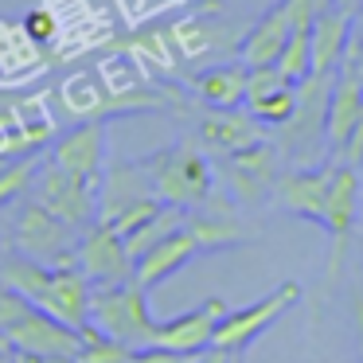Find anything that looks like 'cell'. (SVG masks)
Here are the masks:
<instances>
[{
	"mask_svg": "<svg viewBox=\"0 0 363 363\" xmlns=\"http://www.w3.org/2000/svg\"><path fill=\"white\" fill-rule=\"evenodd\" d=\"M152 191L160 203H172L180 211H199L215 196V172L196 141H180L172 149H160L145 160Z\"/></svg>",
	"mask_w": 363,
	"mask_h": 363,
	"instance_id": "cell-1",
	"label": "cell"
},
{
	"mask_svg": "<svg viewBox=\"0 0 363 363\" xmlns=\"http://www.w3.org/2000/svg\"><path fill=\"white\" fill-rule=\"evenodd\" d=\"M90 324L129 347H149L160 320L149 308V293L137 281H121V285H94V293H90Z\"/></svg>",
	"mask_w": 363,
	"mask_h": 363,
	"instance_id": "cell-2",
	"label": "cell"
},
{
	"mask_svg": "<svg viewBox=\"0 0 363 363\" xmlns=\"http://www.w3.org/2000/svg\"><path fill=\"white\" fill-rule=\"evenodd\" d=\"M340 71H313L308 79L297 82V110L281 129V149L297 152L301 160H316L313 152L328 149L324 145V121H328V98L336 86Z\"/></svg>",
	"mask_w": 363,
	"mask_h": 363,
	"instance_id": "cell-3",
	"label": "cell"
},
{
	"mask_svg": "<svg viewBox=\"0 0 363 363\" xmlns=\"http://www.w3.org/2000/svg\"><path fill=\"white\" fill-rule=\"evenodd\" d=\"M301 293H305V289H301V281H281L277 289H269L266 297L250 301V305L227 308V316H223L219 328H215L211 347H223V352H235L238 355L246 344H254L269 324L281 320V316L301 301Z\"/></svg>",
	"mask_w": 363,
	"mask_h": 363,
	"instance_id": "cell-4",
	"label": "cell"
},
{
	"mask_svg": "<svg viewBox=\"0 0 363 363\" xmlns=\"http://www.w3.org/2000/svg\"><path fill=\"white\" fill-rule=\"evenodd\" d=\"M28 196H35L40 207H48L51 215H59L63 223H71V227H79V230H86L98 223V184H86V180H79V176L63 172L51 157L40 164Z\"/></svg>",
	"mask_w": 363,
	"mask_h": 363,
	"instance_id": "cell-5",
	"label": "cell"
},
{
	"mask_svg": "<svg viewBox=\"0 0 363 363\" xmlns=\"http://www.w3.org/2000/svg\"><path fill=\"white\" fill-rule=\"evenodd\" d=\"M79 227H71V223H63L59 215H51L48 207H40L32 199V203L20 211L16 219V246L28 254V258L43 262V266H79V238L74 235Z\"/></svg>",
	"mask_w": 363,
	"mask_h": 363,
	"instance_id": "cell-6",
	"label": "cell"
},
{
	"mask_svg": "<svg viewBox=\"0 0 363 363\" xmlns=\"http://www.w3.org/2000/svg\"><path fill=\"white\" fill-rule=\"evenodd\" d=\"M12 352H28V355H43V359H79L82 347V332L63 324L59 316L43 313L40 305H32L9 332H4Z\"/></svg>",
	"mask_w": 363,
	"mask_h": 363,
	"instance_id": "cell-7",
	"label": "cell"
},
{
	"mask_svg": "<svg viewBox=\"0 0 363 363\" xmlns=\"http://www.w3.org/2000/svg\"><path fill=\"white\" fill-rule=\"evenodd\" d=\"M359 172L347 164H336L328 184V199H324V215H320V227L328 230L332 238V258H328V274L336 277L340 266H344V254H347V238L355 230V219H359Z\"/></svg>",
	"mask_w": 363,
	"mask_h": 363,
	"instance_id": "cell-8",
	"label": "cell"
},
{
	"mask_svg": "<svg viewBox=\"0 0 363 363\" xmlns=\"http://www.w3.org/2000/svg\"><path fill=\"white\" fill-rule=\"evenodd\" d=\"M79 266L94 285H121V281H133L137 262L129 258L125 238L110 223H94L79 238Z\"/></svg>",
	"mask_w": 363,
	"mask_h": 363,
	"instance_id": "cell-9",
	"label": "cell"
},
{
	"mask_svg": "<svg viewBox=\"0 0 363 363\" xmlns=\"http://www.w3.org/2000/svg\"><path fill=\"white\" fill-rule=\"evenodd\" d=\"M51 160L86 184H102L106 172V118H86L51 145Z\"/></svg>",
	"mask_w": 363,
	"mask_h": 363,
	"instance_id": "cell-10",
	"label": "cell"
},
{
	"mask_svg": "<svg viewBox=\"0 0 363 363\" xmlns=\"http://www.w3.org/2000/svg\"><path fill=\"white\" fill-rule=\"evenodd\" d=\"M223 316H227V301H223V297H207L203 305L188 308V313H180V316H172V320H160L152 344L168 347V352L199 355V352L211 347L215 328H219Z\"/></svg>",
	"mask_w": 363,
	"mask_h": 363,
	"instance_id": "cell-11",
	"label": "cell"
},
{
	"mask_svg": "<svg viewBox=\"0 0 363 363\" xmlns=\"http://www.w3.org/2000/svg\"><path fill=\"white\" fill-rule=\"evenodd\" d=\"M277 157H281V152L266 141L250 145V149H238V152H227L230 191H235L242 203H262L269 191H277V180H281Z\"/></svg>",
	"mask_w": 363,
	"mask_h": 363,
	"instance_id": "cell-12",
	"label": "cell"
},
{
	"mask_svg": "<svg viewBox=\"0 0 363 363\" xmlns=\"http://www.w3.org/2000/svg\"><path fill=\"white\" fill-rule=\"evenodd\" d=\"M152 180L145 160H113L106 164L102 184H98V223H113L125 207L152 199Z\"/></svg>",
	"mask_w": 363,
	"mask_h": 363,
	"instance_id": "cell-13",
	"label": "cell"
},
{
	"mask_svg": "<svg viewBox=\"0 0 363 363\" xmlns=\"http://www.w3.org/2000/svg\"><path fill=\"white\" fill-rule=\"evenodd\" d=\"M90 293H94V281L82 274V266H55L48 289H43V297L35 305L82 332L90 324Z\"/></svg>",
	"mask_w": 363,
	"mask_h": 363,
	"instance_id": "cell-14",
	"label": "cell"
},
{
	"mask_svg": "<svg viewBox=\"0 0 363 363\" xmlns=\"http://www.w3.org/2000/svg\"><path fill=\"white\" fill-rule=\"evenodd\" d=\"M196 254H203L199 250V242H196V235L188 230V223H184L180 230H172L168 238H160L152 250H145L141 258H137V266H133V281L141 285L145 293L149 289H157V285H164L172 274H180L184 266H188Z\"/></svg>",
	"mask_w": 363,
	"mask_h": 363,
	"instance_id": "cell-15",
	"label": "cell"
},
{
	"mask_svg": "<svg viewBox=\"0 0 363 363\" xmlns=\"http://www.w3.org/2000/svg\"><path fill=\"white\" fill-rule=\"evenodd\" d=\"M246 110L262 125H285L297 110V86L277 67H254L246 82Z\"/></svg>",
	"mask_w": 363,
	"mask_h": 363,
	"instance_id": "cell-16",
	"label": "cell"
},
{
	"mask_svg": "<svg viewBox=\"0 0 363 363\" xmlns=\"http://www.w3.org/2000/svg\"><path fill=\"white\" fill-rule=\"evenodd\" d=\"M332 172H336V160H328V164H313V168H297V172H285L281 180H277V199H281V207L320 227Z\"/></svg>",
	"mask_w": 363,
	"mask_h": 363,
	"instance_id": "cell-17",
	"label": "cell"
},
{
	"mask_svg": "<svg viewBox=\"0 0 363 363\" xmlns=\"http://www.w3.org/2000/svg\"><path fill=\"white\" fill-rule=\"evenodd\" d=\"M293 32V16H289V4L285 0H277L274 9H266L258 20L250 24V32L238 40V59H242L246 67H274L277 55H281L285 40H289Z\"/></svg>",
	"mask_w": 363,
	"mask_h": 363,
	"instance_id": "cell-18",
	"label": "cell"
},
{
	"mask_svg": "<svg viewBox=\"0 0 363 363\" xmlns=\"http://www.w3.org/2000/svg\"><path fill=\"white\" fill-rule=\"evenodd\" d=\"M363 125V82L355 74L340 71L336 86L328 98V121H324V145H328V160H336L344 152V145L352 141V133Z\"/></svg>",
	"mask_w": 363,
	"mask_h": 363,
	"instance_id": "cell-19",
	"label": "cell"
},
{
	"mask_svg": "<svg viewBox=\"0 0 363 363\" xmlns=\"http://www.w3.org/2000/svg\"><path fill=\"white\" fill-rule=\"evenodd\" d=\"M199 137H203L211 149H223V152H238V149H250V145L266 141V129L262 121L254 118L250 110H211L199 118Z\"/></svg>",
	"mask_w": 363,
	"mask_h": 363,
	"instance_id": "cell-20",
	"label": "cell"
},
{
	"mask_svg": "<svg viewBox=\"0 0 363 363\" xmlns=\"http://www.w3.org/2000/svg\"><path fill=\"white\" fill-rule=\"evenodd\" d=\"M246 82H250V67L235 59V63H215L199 71L191 79V90L211 110H238V106H246Z\"/></svg>",
	"mask_w": 363,
	"mask_h": 363,
	"instance_id": "cell-21",
	"label": "cell"
},
{
	"mask_svg": "<svg viewBox=\"0 0 363 363\" xmlns=\"http://www.w3.org/2000/svg\"><path fill=\"white\" fill-rule=\"evenodd\" d=\"M215 12H223L219 0H211V4H203V9H196L191 16L176 20V24L168 28V35H172V48H176V55H180V63H191V59L215 55V51L223 48L219 28L207 20V16H215Z\"/></svg>",
	"mask_w": 363,
	"mask_h": 363,
	"instance_id": "cell-22",
	"label": "cell"
},
{
	"mask_svg": "<svg viewBox=\"0 0 363 363\" xmlns=\"http://www.w3.org/2000/svg\"><path fill=\"white\" fill-rule=\"evenodd\" d=\"M347 43H352V12L332 4L313 20V71H340Z\"/></svg>",
	"mask_w": 363,
	"mask_h": 363,
	"instance_id": "cell-23",
	"label": "cell"
},
{
	"mask_svg": "<svg viewBox=\"0 0 363 363\" xmlns=\"http://www.w3.org/2000/svg\"><path fill=\"white\" fill-rule=\"evenodd\" d=\"M110 48L121 51V55H129L133 63L149 67V71H160V74H172L176 67H180V55H176V48H172L168 28L164 32H133V35H125V40H113Z\"/></svg>",
	"mask_w": 363,
	"mask_h": 363,
	"instance_id": "cell-24",
	"label": "cell"
},
{
	"mask_svg": "<svg viewBox=\"0 0 363 363\" xmlns=\"http://www.w3.org/2000/svg\"><path fill=\"white\" fill-rule=\"evenodd\" d=\"M0 281L12 285L16 293H24L35 305V301L43 297V289H48V281H51V266L28 258L24 250H4L0 254Z\"/></svg>",
	"mask_w": 363,
	"mask_h": 363,
	"instance_id": "cell-25",
	"label": "cell"
},
{
	"mask_svg": "<svg viewBox=\"0 0 363 363\" xmlns=\"http://www.w3.org/2000/svg\"><path fill=\"white\" fill-rule=\"evenodd\" d=\"M274 67L293 82V86H297L301 79H308V74H313V28H293Z\"/></svg>",
	"mask_w": 363,
	"mask_h": 363,
	"instance_id": "cell-26",
	"label": "cell"
},
{
	"mask_svg": "<svg viewBox=\"0 0 363 363\" xmlns=\"http://www.w3.org/2000/svg\"><path fill=\"white\" fill-rule=\"evenodd\" d=\"M40 164H43V152H24V157H12L9 164L0 168V207H9L12 199L32 191Z\"/></svg>",
	"mask_w": 363,
	"mask_h": 363,
	"instance_id": "cell-27",
	"label": "cell"
},
{
	"mask_svg": "<svg viewBox=\"0 0 363 363\" xmlns=\"http://www.w3.org/2000/svg\"><path fill=\"white\" fill-rule=\"evenodd\" d=\"M137 347L121 344V340H110L106 332H98L94 324L82 328V347H79V363H133Z\"/></svg>",
	"mask_w": 363,
	"mask_h": 363,
	"instance_id": "cell-28",
	"label": "cell"
},
{
	"mask_svg": "<svg viewBox=\"0 0 363 363\" xmlns=\"http://www.w3.org/2000/svg\"><path fill=\"white\" fill-rule=\"evenodd\" d=\"M20 28H24V35L32 43H51L59 35V20H55V12H51V9H32Z\"/></svg>",
	"mask_w": 363,
	"mask_h": 363,
	"instance_id": "cell-29",
	"label": "cell"
},
{
	"mask_svg": "<svg viewBox=\"0 0 363 363\" xmlns=\"http://www.w3.org/2000/svg\"><path fill=\"white\" fill-rule=\"evenodd\" d=\"M28 308H32V301H28L24 293H16L12 285L0 281V332H9L12 324L28 313Z\"/></svg>",
	"mask_w": 363,
	"mask_h": 363,
	"instance_id": "cell-30",
	"label": "cell"
},
{
	"mask_svg": "<svg viewBox=\"0 0 363 363\" xmlns=\"http://www.w3.org/2000/svg\"><path fill=\"white\" fill-rule=\"evenodd\" d=\"M285 4H289L293 28H313V20L320 16L324 9H332L336 0H285Z\"/></svg>",
	"mask_w": 363,
	"mask_h": 363,
	"instance_id": "cell-31",
	"label": "cell"
},
{
	"mask_svg": "<svg viewBox=\"0 0 363 363\" xmlns=\"http://www.w3.org/2000/svg\"><path fill=\"white\" fill-rule=\"evenodd\" d=\"M199 355H184V352H168V347H157V344H149V347H137L133 352V363H196Z\"/></svg>",
	"mask_w": 363,
	"mask_h": 363,
	"instance_id": "cell-32",
	"label": "cell"
},
{
	"mask_svg": "<svg viewBox=\"0 0 363 363\" xmlns=\"http://www.w3.org/2000/svg\"><path fill=\"white\" fill-rule=\"evenodd\" d=\"M196 363H238L235 352H223V347H207V352H199Z\"/></svg>",
	"mask_w": 363,
	"mask_h": 363,
	"instance_id": "cell-33",
	"label": "cell"
},
{
	"mask_svg": "<svg viewBox=\"0 0 363 363\" xmlns=\"http://www.w3.org/2000/svg\"><path fill=\"white\" fill-rule=\"evenodd\" d=\"M12 363H79V359H43V355H28V352H12Z\"/></svg>",
	"mask_w": 363,
	"mask_h": 363,
	"instance_id": "cell-34",
	"label": "cell"
},
{
	"mask_svg": "<svg viewBox=\"0 0 363 363\" xmlns=\"http://www.w3.org/2000/svg\"><path fill=\"white\" fill-rule=\"evenodd\" d=\"M355 340H359V359H363V297H355Z\"/></svg>",
	"mask_w": 363,
	"mask_h": 363,
	"instance_id": "cell-35",
	"label": "cell"
},
{
	"mask_svg": "<svg viewBox=\"0 0 363 363\" xmlns=\"http://www.w3.org/2000/svg\"><path fill=\"white\" fill-rule=\"evenodd\" d=\"M336 9H344V12H352V16H355V9H359V0H336Z\"/></svg>",
	"mask_w": 363,
	"mask_h": 363,
	"instance_id": "cell-36",
	"label": "cell"
},
{
	"mask_svg": "<svg viewBox=\"0 0 363 363\" xmlns=\"http://www.w3.org/2000/svg\"><path fill=\"white\" fill-rule=\"evenodd\" d=\"M0 363H12V352H0Z\"/></svg>",
	"mask_w": 363,
	"mask_h": 363,
	"instance_id": "cell-37",
	"label": "cell"
},
{
	"mask_svg": "<svg viewBox=\"0 0 363 363\" xmlns=\"http://www.w3.org/2000/svg\"><path fill=\"white\" fill-rule=\"evenodd\" d=\"M9 160H12V157H0V168H4V164H9Z\"/></svg>",
	"mask_w": 363,
	"mask_h": 363,
	"instance_id": "cell-38",
	"label": "cell"
},
{
	"mask_svg": "<svg viewBox=\"0 0 363 363\" xmlns=\"http://www.w3.org/2000/svg\"><path fill=\"white\" fill-rule=\"evenodd\" d=\"M359 180H363V160H359Z\"/></svg>",
	"mask_w": 363,
	"mask_h": 363,
	"instance_id": "cell-39",
	"label": "cell"
},
{
	"mask_svg": "<svg viewBox=\"0 0 363 363\" xmlns=\"http://www.w3.org/2000/svg\"><path fill=\"white\" fill-rule=\"evenodd\" d=\"M0 254H4V250H0Z\"/></svg>",
	"mask_w": 363,
	"mask_h": 363,
	"instance_id": "cell-40",
	"label": "cell"
}]
</instances>
